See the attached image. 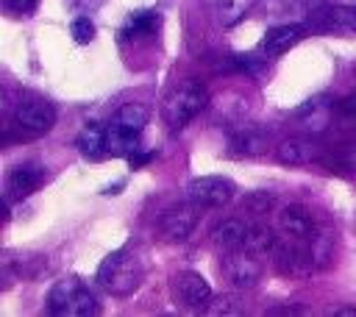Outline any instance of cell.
<instances>
[{"label": "cell", "mask_w": 356, "mask_h": 317, "mask_svg": "<svg viewBox=\"0 0 356 317\" xmlns=\"http://www.w3.org/2000/svg\"><path fill=\"white\" fill-rule=\"evenodd\" d=\"M206 103H209L206 89L195 81H184V83L172 86L167 92V97L161 100V120L170 131H181L206 108Z\"/></svg>", "instance_id": "cell-1"}, {"label": "cell", "mask_w": 356, "mask_h": 317, "mask_svg": "<svg viewBox=\"0 0 356 317\" xmlns=\"http://www.w3.org/2000/svg\"><path fill=\"white\" fill-rule=\"evenodd\" d=\"M142 275H145L142 261L136 256H131L125 247L106 256L103 264L97 267V281L111 295H131L142 284Z\"/></svg>", "instance_id": "cell-2"}, {"label": "cell", "mask_w": 356, "mask_h": 317, "mask_svg": "<svg viewBox=\"0 0 356 317\" xmlns=\"http://www.w3.org/2000/svg\"><path fill=\"white\" fill-rule=\"evenodd\" d=\"M14 122L19 131H25L31 136L47 133L56 125V106L39 95H22L14 108Z\"/></svg>", "instance_id": "cell-3"}, {"label": "cell", "mask_w": 356, "mask_h": 317, "mask_svg": "<svg viewBox=\"0 0 356 317\" xmlns=\"http://www.w3.org/2000/svg\"><path fill=\"white\" fill-rule=\"evenodd\" d=\"M234 192H236L234 181L222 175H200L186 184V200L197 203L200 209H220L234 200Z\"/></svg>", "instance_id": "cell-4"}, {"label": "cell", "mask_w": 356, "mask_h": 317, "mask_svg": "<svg viewBox=\"0 0 356 317\" xmlns=\"http://www.w3.org/2000/svg\"><path fill=\"white\" fill-rule=\"evenodd\" d=\"M200 220V206L186 200V203H178V206H170L161 217H159V236L164 242H184L189 239V234L195 231Z\"/></svg>", "instance_id": "cell-5"}, {"label": "cell", "mask_w": 356, "mask_h": 317, "mask_svg": "<svg viewBox=\"0 0 356 317\" xmlns=\"http://www.w3.org/2000/svg\"><path fill=\"white\" fill-rule=\"evenodd\" d=\"M222 275L236 286V289H250L256 286V281L261 278V261L256 259V253L239 247V250H228L222 256V264H220Z\"/></svg>", "instance_id": "cell-6"}, {"label": "cell", "mask_w": 356, "mask_h": 317, "mask_svg": "<svg viewBox=\"0 0 356 317\" xmlns=\"http://www.w3.org/2000/svg\"><path fill=\"white\" fill-rule=\"evenodd\" d=\"M172 295H175V300L181 306L197 309V311H203L209 306V300L214 298L209 281L200 273H195V270H184V273H178L172 278Z\"/></svg>", "instance_id": "cell-7"}, {"label": "cell", "mask_w": 356, "mask_h": 317, "mask_svg": "<svg viewBox=\"0 0 356 317\" xmlns=\"http://www.w3.org/2000/svg\"><path fill=\"white\" fill-rule=\"evenodd\" d=\"M44 181V167L39 161H19L6 175V200H22L33 195Z\"/></svg>", "instance_id": "cell-8"}, {"label": "cell", "mask_w": 356, "mask_h": 317, "mask_svg": "<svg viewBox=\"0 0 356 317\" xmlns=\"http://www.w3.org/2000/svg\"><path fill=\"white\" fill-rule=\"evenodd\" d=\"M278 231L289 239H312L317 234V222H314V214L306 206L289 203L278 211Z\"/></svg>", "instance_id": "cell-9"}, {"label": "cell", "mask_w": 356, "mask_h": 317, "mask_svg": "<svg viewBox=\"0 0 356 317\" xmlns=\"http://www.w3.org/2000/svg\"><path fill=\"white\" fill-rule=\"evenodd\" d=\"M334 106L325 100V97H314L309 103H303L298 111H295V122L303 128V131H312V133H323L331 120H334Z\"/></svg>", "instance_id": "cell-10"}, {"label": "cell", "mask_w": 356, "mask_h": 317, "mask_svg": "<svg viewBox=\"0 0 356 317\" xmlns=\"http://www.w3.org/2000/svg\"><path fill=\"white\" fill-rule=\"evenodd\" d=\"M275 158L286 167H300L320 158V147L306 136H289L275 147Z\"/></svg>", "instance_id": "cell-11"}, {"label": "cell", "mask_w": 356, "mask_h": 317, "mask_svg": "<svg viewBox=\"0 0 356 317\" xmlns=\"http://www.w3.org/2000/svg\"><path fill=\"white\" fill-rule=\"evenodd\" d=\"M245 234H248V222L239 220V217H228L222 222L214 225L211 231V242L217 250L228 253V250H239L245 245Z\"/></svg>", "instance_id": "cell-12"}, {"label": "cell", "mask_w": 356, "mask_h": 317, "mask_svg": "<svg viewBox=\"0 0 356 317\" xmlns=\"http://www.w3.org/2000/svg\"><path fill=\"white\" fill-rule=\"evenodd\" d=\"M303 39V25H275L264 33L261 39V50L267 56H281L289 47H295Z\"/></svg>", "instance_id": "cell-13"}, {"label": "cell", "mask_w": 356, "mask_h": 317, "mask_svg": "<svg viewBox=\"0 0 356 317\" xmlns=\"http://www.w3.org/2000/svg\"><path fill=\"white\" fill-rule=\"evenodd\" d=\"M267 142H270V133H264L259 128H250V125L234 131L231 139H228L234 156H256V153H261L267 147Z\"/></svg>", "instance_id": "cell-14"}, {"label": "cell", "mask_w": 356, "mask_h": 317, "mask_svg": "<svg viewBox=\"0 0 356 317\" xmlns=\"http://www.w3.org/2000/svg\"><path fill=\"white\" fill-rule=\"evenodd\" d=\"M147 117H150V111H147L142 103H122V106L114 111L111 125H117L120 131H128V133H134V136H142V131H145V125H147Z\"/></svg>", "instance_id": "cell-15"}, {"label": "cell", "mask_w": 356, "mask_h": 317, "mask_svg": "<svg viewBox=\"0 0 356 317\" xmlns=\"http://www.w3.org/2000/svg\"><path fill=\"white\" fill-rule=\"evenodd\" d=\"M156 28H159V14H153V11H136L120 28V42H134V39L150 36Z\"/></svg>", "instance_id": "cell-16"}, {"label": "cell", "mask_w": 356, "mask_h": 317, "mask_svg": "<svg viewBox=\"0 0 356 317\" xmlns=\"http://www.w3.org/2000/svg\"><path fill=\"white\" fill-rule=\"evenodd\" d=\"M275 242H278V236L273 234L270 225H264V222H250L242 247L250 250V253H256V256H267V253L275 250Z\"/></svg>", "instance_id": "cell-17"}, {"label": "cell", "mask_w": 356, "mask_h": 317, "mask_svg": "<svg viewBox=\"0 0 356 317\" xmlns=\"http://www.w3.org/2000/svg\"><path fill=\"white\" fill-rule=\"evenodd\" d=\"M81 286H83V284H81L78 278H61V281H56V284L50 286V295H47V311L56 314V317H61L64 309H67V303L72 300V295H75Z\"/></svg>", "instance_id": "cell-18"}, {"label": "cell", "mask_w": 356, "mask_h": 317, "mask_svg": "<svg viewBox=\"0 0 356 317\" xmlns=\"http://www.w3.org/2000/svg\"><path fill=\"white\" fill-rule=\"evenodd\" d=\"M75 145H78V150H81L83 158H100V156L106 153V128H100V125H95V122L86 125V128L78 133Z\"/></svg>", "instance_id": "cell-19"}, {"label": "cell", "mask_w": 356, "mask_h": 317, "mask_svg": "<svg viewBox=\"0 0 356 317\" xmlns=\"http://www.w3.org/2000/svg\"><path fill=\"white\" fill-rule=\"evenodd\" d=\"M139 150V136L128 133V131H120L117 125L108 122L106 128V153L111 156H134Z\"/></svg>", "instance_id": "cell-20"}, {"label": "cell", "mask_w": 356, "mask_h": 317, "mask_svg": "<svg viewBox=\"0 0 356 317\" xmlns=\"http://www.w3.org/2000/svg\"><path fill=\"white\" fill-rule=\"evenodd\" d=\"M253 8V0H217V19L222 28L239 25Z\"/></svg>", "instance_id": "cell-21"}, {"label": "cell", "mask_w": 356, "mask_h": 317, "mask_svg": "<svg viewBox=\"0 0 356 317\" xmlns=\"http://www.w3.org/2000/svg\"><path fill=\"white\" fill-rule=\"evenodd\" d=\"M97 311H100V303H97L95 292L86 289V286H81L72 295V300L67 303V309H64L61 317H89V314H97Z\"/></svg>", "instance_id": "cell-22"}, {"label": "cell", "mask_w": 356, "mask_h": 317, "mask_svg": "<svg viewBox=\"0 0 356 317\" xmlns=\"http://www.w3.org/2000/svg\"><path fill=\"white\" fill-rule=\"evenodd\" d=\"M242 311V303L236 295H220V298H211L209 306L203 309V314H239Z\"/></svg>", "instance_id": "cell-23"}, {"label": "cell", "mask_w": 356, "mask_h": 317, "mask_svg": "<svg viewBox=\"0 0 356 317\" xmlns=\"http://www.w3.org/2000/svg\"><path fill=\"white\" fill-rule=\"evenodd\" d=\"M270 206H273V195H267V192H253V195L245 197L242 211H248V214H267Z\"/></svg>", "instance_id": "cell-24"}, {"label": "cell", "mask_w": 356, "mask_h": 317, "mask_svg": "<svg viewBox=\"0 0 356 317\" xmlns=\"http://www.w3.org/2000/svg\"><path fill=\"white\" fill-rule=\"evenodd\" d=\"M70 31H72V39H75L78 44H89V42L95 39V25L89 22V17H78V19H72Z\"/></svg>", "instance_id": "cell-25"}, {"label": "cell", "mask_w": 356, "mask_h": 317, "mask_svg": "<svg viewBox=\"0 0 356 317\" xmlns=\"http://www.w3.org/2000/svg\"><path fill=\"white\" fill-rule=\"evenodd\" d=\"M6 6L11 11H17V14H31L39 6V0H6Z\"/></svg>", "instance_id": "cell-26"}]
</instances>
